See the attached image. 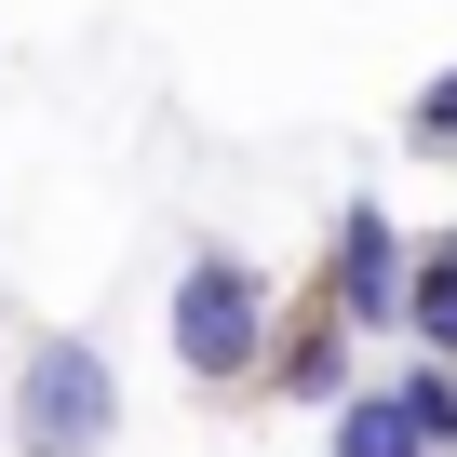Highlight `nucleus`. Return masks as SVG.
Listing matches in <instances>:
<instances>
[{
  "label": "nucleus",
  "mask_w": 457,
  "mask_h": 457,
  "mask_svg": "<svg viewBox=\"0 0 457 457\" xmlns=\"http://www.w3.org/2000/svg\"><path fill=\"white\" fill-rule=\"evenodd\" d=\"M403 270H417V228L390 202H337V228H323V310L350 337H403Z\"/></svg>",
  "instance_id": "obj_3"
},
{
  "label": "nucleus",
  "mask_w": 457,
  "mask_h": 457,
  "mask_svg": "<svg viewBox=\"0 0 457 457\" xmlns=\"http://www.w3.org/2000/svg\"><path fill=\"white\" fill-rule=\"evenodd\" d=\"M403 148H417V162H444V148H457V54L403 95Z\"/></svg>",
  "instance_id": "obj_6"
},
{
  "label": "nucleus",
  "mask_w": 457,
  "mask_h": 457,
  "mask_svg": "<svg viewBox=\"0 0 457 457\" xmlns=\"http://www.w3.org/2000/svg\"><path fill=\"white\" fill-rule=\"evenodd\" d=\"M0 403H14V457H108L121 444V363L95 337H28Z\"/></svg>",
  "instance_id": "obj_2"
},
{
  "label": "nucleus",
  "mask_w": 457,
  "mask_h": 457,
  "mask_svg": "<svg viewBox=\"0 0 457 457\" xmlns=\"http://www.w3.org/2000/svg\"><path fill=\"white\" fill-rule=\"evenodd\" d=\"M403 337H417V363H457V243H417V270H403Z\"/></svg>",
  "instance_id": "obj_5"
},
{
  "label": "nucleus",
  "mask_w": 457,
  "mask_h": 457,
  "mask_svg": "<svg viewBox=\"0 0 457 457\" xmlns=\"http://www.w3.org/2000/svg\"><path fill=\"white\" fill-rule=\"evenodd\" d=\"M270 337H283V296H270L256 256L202 243V256L175 270V296H162V350H175L188 390H243V377H270Z\"/></svg>",
  "instance_id": "obj_1"
},
{
  "label": "nucleus",
  "mask_w": 457,
  "mask_h": 457,
  "mask_svg": "<svg viewBox=\"0 0 457 457\" xmlns=\"http://www.w3.org/2000/svg\"><path fill=\"white\" fill-rule=\"evenodd\" d=\"M323 457H444V444H430V417H417V390H403V377H363V390H337Z\"/></svg>",
  "instance_id": "obj_4"
}]
</instances>
